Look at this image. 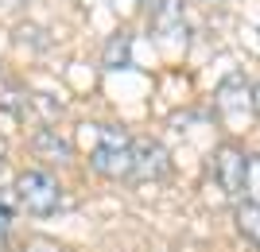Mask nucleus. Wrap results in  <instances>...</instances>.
<instances>
[{"label": "nucleus", "mask_w": 260, "mask_h": 252, "mask_svg": "<svg viewBox=\"0 0 260 252\" xmlns=\"http://www.w3.org/2000/svg\"><path fill=\"white\" fill-rule=\"evenodd\" d=\"M214 113L225 128H241L256 117V89L245 82L241 74H229L214 93Z\"/></svg>", "instance_id": "2"}, {"label": "nucleus", "mask_w": 260, "mask_h": 252, "mask_svg": "<svg viewBox=\"0 0 260 252\" xmlns=\"http://www.w3.org/2000/svg\"><path fill=\"white\" fill-rule=\"evenodd\" d=\"M128 62H132V35L117 31L113 39H109V47H105V66L117 70V66H128Z\"/></svg>", "instance_id": "8"}, {"label": "nucleus", "mask_w": 260, "mask_h": 252, "mask_svg": "<svg viewBox=\"0 0 260 252\" xmlns=\"http://www.w3.org/2000/svg\"><path fill=\"white\" fill-rule=\"evenodd\" d=\"M167 171H171L167 148H163L159 140H152V136H140L136 148H132V178H136V183H155V178H163Z\"/></svg>", "instance_id": "6"}, {"label": "nucleus", "mask_w": 260, "mask_h": 252, "mask_svg": "<svg viewBox=\"0 0 260 252\" xmlns=\"http://www.w3.org/2000/svg\"><path fill=\"white\" fill-rule=\"evenodd\" d=\"M132 4H152V0H132Z\"/></svg>", "instance_id": "13"}, {"label": "nucleus", "mask_w": 260, "mask_h": 252, "mask_svg": "<svg viewBox=\"0 0 260 252\" xmlns=\"http://www.w3.org/2000/svg\"><path fill=\"white\" fill-rule=\"evenodd\" d=\"M256 117H260V86H256Z\"/></svg>", "instance_id": "12"}, {"label": "nucleus", "mask_w": 260, "mask_h": 252, "mask_svg": "<svg viewBox=\"0 0 260 252\" xmlns=\"http://www.w3.org/2000/svg\"><path fill=\"white\" fill-rule=\"evenodd\" d=\"M210 171H214V183L225 198H241L245 183H249V155L237 143H221L210 155Z\"/></svg>", "instance_id": "4"}, {"label": "nucleus", "mask_w": 260, "mask_h": 252, "mask_svg": "<svg viewBox=\"0 0 260 252\" xmlns=\"http://www.w3.org/2000/svg\"><path fill=\"white\" fill-rule=\"evenodd\" d=\"M20 252H62V244L51 241V237H27L20 244Z\"/></svg>", "instance_id": "10"}, {"label": "nucleus", "mask_w": 260, "mask_h": 252, "mask_svg": "<svg viewBox=\"0 0 260 252\" xmlns=\"http://www.w3.org/2000/svg\"><path fill=\"white\" fill-rule=\"evenodd\" d=\"M8 225H12V218H8V209L0 206V252H4V244H8Z\"/></svg>", "instance_id": "11"}, {"label": "nucleus", "mask_w": 260, "mask_h": 252, "mask_svg": "<svg viewBox=\"0 0 260 252\" xmlns=\"http://www.w3.org/2000/svg\"><path fill=\"white\" fill-rule=\"evenodd\" d=\"M16 194H20L23 209L35 213V218H51L54 209L62 206L58 178H54L51 171H39V167H31V171H23V175L16 178Z\"/></svg>", "instance_id": "3"}, {"label": "nucleus", "mask_w": 260, "mask_h": 252, "mask_svg": "<svg viewBox=\"0 0 260 252\" xmlns=\"http://www.w3.org/2000/svg\"><path fill=\"white\" fill-rule=\"evenodd\" d=\"M93 128V152H89V167L98 171L101 178H132V140L124 128L117 124H89Z\"/></svg>", "instance_id": "1"}, {"label": "nucleus", "mask_w": 260, "mask_h": 252, "mask_svg": "<svg viewBox=\"0 0 260 252\" xmlns=\"http://www.w3.org/2000/svg\"><path fill=\"white\" fill-rule=\"evenodd\" d=\"M237 229L260 248V202H241L237 206Z\"/></svg>", "instance_id": "7"}, {"label": "nucleus", "mask_w": 260, "mask_h": 252, "mask_svg": "<svg viewBox=\"0 0 260 252\" xmlns=\"http://www.w3.org/2000/svg\"><path fill=\"white\" fill-rule=\"evenodd\" d=\"M31 148H35V155H51V159H66V155H70V143H62L51 128L39 132V136L31 140Z\"/></svg>", "instance_id": "9"}, {"label": "nucleus", "mask_w": 260, "mask_h": 252, "mask_svg": "<svg viewBox=\"0 0 260 252\" xmlns=\"http://www.w3.org/2000/svg\"><path fill=\"white\" fill-rule=\"evenodd\" d=\"M152 35L163 51H183L186 47V20L179 0H155L152 4Z\"/></svg>", "instance_id": "5"}]
</instances>
